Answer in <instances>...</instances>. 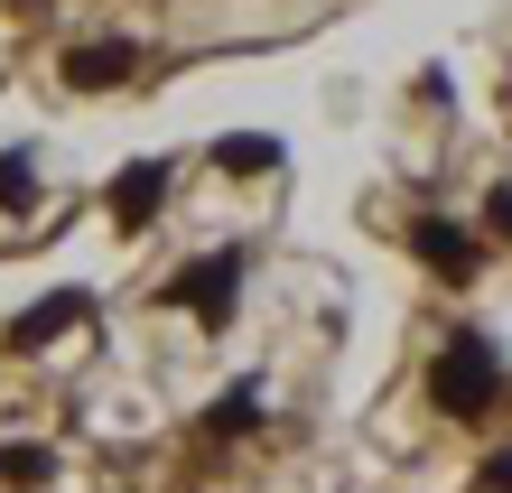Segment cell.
Returning a JSON list of instances; mask_svg holds the SVG:
<instances>
[{"label":"cell","mask_w":512,"mask_h":493,"mask_svg":"<svg viewBox=\"0 0 512 493\" xmlns=\"http://www.w3.org/2000/svg\"><path fill=\"white\" fill-rule=\"evenodd\" d=\"M503 391H512V382H503V345H494L485 326H457V335L429 354V400H438L457 428H485V419L503 410Z\"/></svg>","instance_id":"obj_1"},{"label":"cell","mask_w":512,"mask_h":493,"mask_svg":"<svg viewBox=\"0 0 512 493\" xmlns=\"http://www.w3.org/2000/svg\"><path fill=\"white\" fill-rule=\"evenodd\" d=\"M243 270H252V252H243V242H224V252H196L159 298H168V307H187L205 335H224V326H233V307H243Z\"/></svg>","instance_id":"obj_2"},{"label":"cell","mask_w":512,"mask_h":493,"mask_svg":"<svg viewBox=\"0 0 512 493\" xmlns=\"http://www.w3.org/2000/svg\"><path fill=\"white\" fill-rule=\"evenodd\" d=\"M410 252H419V270H438V280H475L485 270V242H475L457 214H410Z\"/></svg>","instance_id":"obj_3"},{"label":"cell","mask_w":512,"mask_h":493,"mask_svg":"<svg viewBox=\"0 0 512 493\" xmlns=\"http://www.w3.org/2000/svg\"><path fill=\"white\" fill-rule=\"evenodd\" d=\"M131 75H140V47L131 38H84V47H66V84H75V94H122Z\"/></svg>","instance_id":"obj_4"},{"label":"cell","mask_w":512,"mask_h":493,"mask_svg":"<svg viewBox=\"0 0 512 493\" xmlns=\"http://www.w3.org/2000/svg\"><path fill=\"white\" fill-rule=\"evenodd\" d=\"M168 177H177L168 159H131L122 177H112V196H103V205H112V224H122V233H140L149 214L168 205Z\"/></svg>","instance_id":"obj_5"},{"label":"cell","mask_w":512,"mask_h":493,"mask_svg":"<svg viewBox=\"0 0 512 493\" xmlns=\"http://www.w3.org/2000/svg\"><path fill=\"white\" fill-rule=\"evenodd\" d=\"M84 317H94V298H84V289H47V307H28V317L10 326V354L56 345V335H66V326H84Z\"/></svg>","instance_id":"obj_6"},{"label":"cell","mask_w":512,"mask_h":493,"mask_svg":"<svg viewBox=\"0 0 512 493\" xmlns=\"http://www.w3.org/2000/svg\"><path fill=\"white\" fill-rule=\"evenodd\" d=\"M205 159H215L224 177H280V159H289V149L270 140V131H224L215 149H205Z\"/></svg>","instance_id":"obj_7"},{"label":"cell","mask_w":512,"mask_h":493,"mask_svg":"<svg viewBox=\"0 0 512 493\" xmlns=\"http://www.w3.org/2000/svg\"><path fill=\"white\" fill-rule=\"evenodd\" d=\"M261 428V382H233L215 410H205V438H252Z\"/></svg>","instance_id":"obj_8"},{"label":"cell","mask_w":512,"mask_h":493,"mask_svg":"<svg viewBox=\"0 0 512 493\" xmlns=\"http://www.w3.org/2000/svg\"><path fill=\"white\" fill-rule=\"evenodd\" d=\"M0 205L10 214L38 205V159H28V149H0Z\"/></svg>","instance_id":"obj_9"},{"label":"cell","mask_w":512,"mask_h":493,"mask_svg":"<svg viewBox=\"0 0 512 493\" xmlns=\"http://www.w3.org/2000/svg\"><path fill=\"white\" fill-rule=\"evenodd\" d=\"M0 475H10V484H47L56 456H47V447H0Z\"/></svg>","instance_id":"obj_10"},{"label":"cell","mask_w":512,"mask_h":493,"mask_svg":"<svg viewBox=\"0 0 512 493\" xmlns=\"http://www.w3.org/2000/svg\"><path fill=\"white\" fill-rule=\"evenodd\" d=\"M475 493H512V447H494L485 466H475Z\"/></svg>","instance_id":"obj_11"},{"label":"cell","mask_w":512,"mask_h":493,"mask_svg":"<svg viewBox=\"0 0 512 493\" xmlns=\"http://www.w3.org/2000/svg\"><path fill=\"white\" fill-rule=\"evenodd\" d=\"M485 224H494V233L512 242V187H494V196H485Z\"/></svg>","instance_id":"obj_12"}]
</instances>
